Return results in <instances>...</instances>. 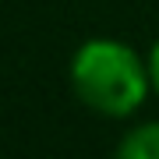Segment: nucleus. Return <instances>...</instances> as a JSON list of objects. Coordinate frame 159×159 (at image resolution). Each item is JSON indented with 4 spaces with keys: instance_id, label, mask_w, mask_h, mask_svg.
I'll use <instances>...</instances> for the list:
<instances>
[{
    "instance_id": "obj_1",
    "label": "nucleus",
    "mask_w": 159,
    "mask_h": 159,
    "mask_svg": "<svg viewBox=\"0 0 159 159\" xmlns=\"http://www.w3.org/2000/svg\"><path fill=\"white\" fill-rule=\"evenodd\" d=\"M71 89L92 113L120 120L131 117L152 89L148 60L124 39L92 35L71 57Z\"/></svg>"
},
{
    "instance_id": "obj_2",
    "label": "nucleus",
    "mask_w": 159,
    "mask_h": 159,
    "mask_svg": "<svg viewBox=\"0 0 159 159\" xmlns=\"http://www.w3.org/2000/svg\"><path fill=\"white\" fill-rule=\"evenodd\" d=\"M117 159H159V120L131 127L117 145Z\"/></svg>"
},
{
    "instance_id": "obj_3",
    "label": "nucleus",
    "mask_w": 159,
    "mask_h": 159,
    "mask_svg": "<svg viewBox=\"0 0 159 159\" xmlns=\"http://www.w3.org/2000/svg\"><path fill=\"white\" fill-rule=\"evenodd\" d=\"M145 60H148V74H152V89L159 92V39L152 43V50H148Z\"/></svg>"
}]
</instances>
